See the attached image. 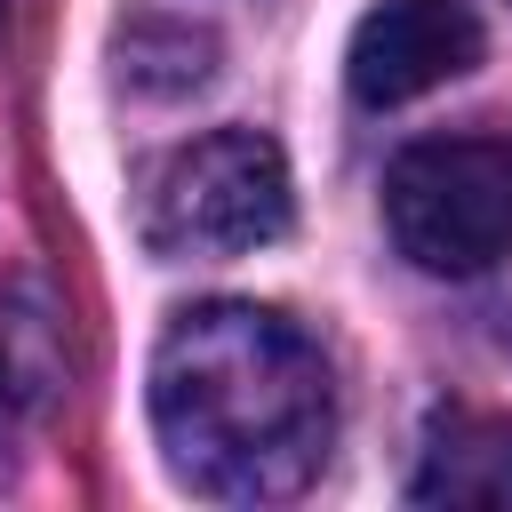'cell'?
I'll return each mask as SVG.
<instances>
[{"instance_id":"6da1fadb","label":"cell","mask_w":512,"mask_h":512,"mask_svg":"<svg viewBox=\"0 0 512 512\" xmlns=\"http://www.w3.org/2000/svg\"><path fill=\"white\" fill-rule=\"evenodd\" d=\"M152 432L192 496L280 504L328 464L336 384L288 312L208 296L184 304L152 344Z\"/></svg>"},{"instance_id":"7a4b0ae2","label":"cell","mask_w":512,"mask_h":512,"mask_svg":"<svg viewBox=\"0 0 512 512\" xmlns=\"http://www.w3.org/2000/svg\"><path fill=\"white\" fill-rule=\"evenodd\" d=\"M288 160L256 128H216L176 144L144 184L152 256H248L288 232Z\"/></svg>"},{"instance_id":"3957f363","label":"cell","mask_w":512,"mask_h":512,"mask_svg":"<svg viewBox=\"0 0 512 512\" xmlns=\"http://www.w3.org/2000/svg\"><path fill=\"white\" fill-rule=\"evenodd\" d=\"M384 224L416 272H488L512 256V144L504 136H424L384 176Z\"/></svg>"},{"instance_id":"277c9868","label":"cell","mask_w":512,"mask_h":512,"mask_svg":"<svg viewBox=\"0 0 512 512\" xmlns=\"http://www.w3.org/2000/svg\"><path fill=\"white\" fill-rule=\"evenodd\" d=\"M480 64V16L464 0H376L344 40V80L368 112L416 104Z\"/></svg>"},{"instance_id":"5b68a950","label":"cell","mask_w":512,"mask_h":512,"mask_svg":"<svg viewBox=\"0 0 512 512\" xmlns=\"http://www.w3.org/2000/svg\"><path fill=\"white\" fill-rule=\"evenodd\" d=\"M408 496L448 512H512V424L480 408H440L416 448Z\"/></svg>"},{"instance_id":"8992f818","label":"cell","mask_w":512,"mask_h":512,"mask_svg":"<svg viewBox=\"0 0 512 512\" xmlns=\"http://www.w3.org/2000/svg\"><path fill=\"white\" fill-rule=\"evenodd\" d=\"M120 72L144 96H184V88L216 80V32L184 24V16H136L120 32Z\"/></svg>"},{"instance_id":"52a82bcc","label":"cell","mask_w":512,"mask_h":512,"mask_svg":"<svg viewBox=\"0 0 512 512\" xmlns=\"http://www.w3.org/2000/svg\"><path fill=\"white\" fill-rule=\"evenodd\" d=\"M0 384L8 400H32V408L64 384V352H56V320L40 312V288H24L16 312L0 320Z\"/></svg>"},{"instance_id":"ba28073f","label":"cell","mask_w":512,"mask_h":512,"mask_svg":"<svg viewBox=\"0 0 512 512\" xmlns=\"http://www.w3.org/2000/svg\"><path fill=\"white\" fill-rule=\"evenodd\" d=\"M0 16H8V0H0Z\"/></svg>"}]
</instances>
